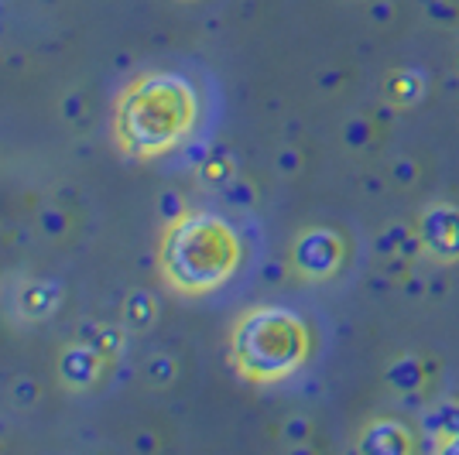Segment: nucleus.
I'll return each mask as SVG.
<instances>
[{"instance_id": "obj_1", "label": "nucleus", "mask_w": 459, "mask_h": 455, "mask_svg": "<svg viewBox=\"0 0 459 455\" xmlns=\"http://www.w3.org/2000/svg\"><path fill=\"white\" fill-rule=\"evenodd\" d=\"M195 93L182 76L148 73L134 79L117 103V137L134 158L175 148L195 124Z\"/></svg>"}, {"instance_id": "obj_2", "label": "nucleus", "mask_w": 459, "mask_h": 455, "mask_svg": "<svg viewBox=\"0 0 459 455\" xmlns=\"http://www.w3.org/2000/svg\"><path fill=\"white\" fill-rule=\"evenodd\" d=\"M240 267V236L212 212H186L161 240L165 281L186 295H206Z\"/></svg>"}, {"instance_id": "obj_3", "label": "nucleus", "mask_w": 459, "mask_h": 455, "mask_svg": "<svg viewBox=\"0 0 459 455\" xmlns=\"http://www.w3.org/2000/svg\"><path fill=\"white\" fill-rule=\"evenodd\" d=\"M308 325L278 305L247 308L230 332V360L250 383H274L291 377L308 360Z\"/></svg>"}, {"instance_id": "obj_4", "label": "nucleus", "mask_w": 459, "mask_h": 455, "mask_svg": "<svg viewBox=\"0 0 459 455\" xmlns=\"http://www.w3.org/2000/svg\"><path fill=\"white\" fill-rule=\"evenodd\" d=\"M346 261V240L336 229L325 227H306L295 233L291 247H288V267L302 278V281H325L333 278Z\"/></svg>"}, {"instance_id": "obj_5", "label": "nucleus", "mask_w": 459, "mask_h": 455, "mask_svg": "<svg viewBox=\"0 0 459 455\" xmlns=\"http://www.w3.org/2000/svg\"><path fill=\"white\" fill-rule=\"evenodd\" d=\"M421 240V253L429 264H459V206L453 202H432L419 212L415 219Z\"/></svg>"}, {"instance_id": "obj_6", "label": "nucleus", "mask_w": 459, "mask_h": 455, "mask_svg": "<svg viewBox=\"0 0 459 455\" xmlns=\"http://www.w3.org/2000/svg\"><path fill=\"white\" fill-rule=\"evenodd\" d=\"M357 452L364 455H411L415 452V438L394 417H377L367 421L357 435Z\"/></svg>"}, {"instance_id": "obj_7", "label": "nucleus", "mask_w": 459, "mask_h": 455, "mask_svg": "<svg viewBox=\"0 0 459 455\" xmlns=\"http://www.w3.org/2000/svg\"><path fill=\"white\" fill-rule=\"evenodd\" d=\"M100 370H103V356L90 342H73L58 356V373L65 380V387H73V391H86L100 377Z\"/></svg>"}, {"instance_id": "obj_8", "label": "nucleus", "mask_w": 459, "mask_h": 455, "mask_svg": "<svg viewBox=\"0 0 459 455\" xmlns=\"http://www.w3.org/2000/svg\"><path fill=\"white\" fill-rule=\"evenodd\" d=\"M436 370H439V360L436 356H415V353H402L398 360L387 363V370H384V377L391 383V391H398V394H408V391H425V383L436 377Z\"/></svg>"}, {"instance_id": "obj_9", "label": "nucleus", "mask_w": 459, "mask_h": 455, "mask_svg": "<svg viewBox=\"0 0 459 455\" xmlns=\"http://www.w3.org/2000/svg\"><path fill=\"white\" fill-rule=\"evenodd\" d=\"M381 93H384V103H391L398 110H411L429 93V79L421 76L419 69H391L384 76Z\"/></svg>"}, {"instance_id": "obj_10", "label": "nucleus", "mask_w": 459, "mask_h": 455, "mask_svg": "<svg viewBox=\"0 0 459 455\" xmlns=\"http://www.w3.org/2000/svg\"><path fill=\"white\" fill-rule=\"evenodd\" d=\"M374 250H377V257H394V253H402V257L415 261V264L425 257V253H421L419 229L408 227V223H387V227L377 233Z\"/></svg>"}, {"instance_id": "obj_11", "label": "nucleus", "mask_w": 459, "mask_h": 455, "mask_svg": "<svg viewBox=\"0 0 459 455\" xmlns=\"http://www.w3.org/2000/svg\"><path fill=\"white\" fill-rule=\"evenodd\" d=\"M419 425H421V432L432 435L439 445L449 442V438H456L459 435V400L446 398V400L429 404V408H421ZM439 445H436V449H439Z\"/></svg>"}, {"instance_id": "obj_12", "label": "nucleus", "mask_w": 459, "mask_h": 455, "mask_svg": "<svg viewBox=\"0 0 459 455\" xmlns=\"http://www.w3.org/2000/svg\"><path fill=\"white\" fill-rule=\"evenodd\" d=\"M58 305V291L52 285H28V291L21 295V312L28 319H45L52 315Z\"/></svg>"}, {"instance_id": "obj_13", "label": "nucleus", "mask_w": 459, "mask_h": 455, "mask_svg": "<svg viewBox=\"0 0 459 455\" xmlns=\"http://www.w3.org/2000/svg\"><path fill=\"white\" fill-rule=\"evenodd\" d=\"M82 342H90L107 360V356H117L124 349V332L117 325H82Z\"/></svg>"}, {"instance_id": "obj_14", "label": "nucleus", "mask_w": 459, "mask_h": 455, "mask_svg": "<svg viewBox=\"0 0 459 455\" xmlns=\"http://www.w3.org/2000/svg\"><path fill=\"white\" fill-rule=\"evenodd\" d=\"M377 131L381 127L374 124V116H353L343 124V144L350 151H367V148H374Z\"/></svg>"}, {"instance_id": "obj_15", "label": "nucleus", "mask_w": 459, "mask_h": 455, "mask_svg": "<svg viewBox=\"0 0 459 455\" xmlns=\"http://www.w3.org/2000/svg\"><path fill=\"white\" fill-rule=\"evenodd\" d=\"M154 315H158V305H154V298L148 291H131L127 295V302H124V322L131 325V329L152 325Z\"/></svg>"}, {"instance_id": "obj_16", "label": "nucleus", "mask_w": 459, "mask_h": 455, "mask_svg": "<svg viewBox=\"0 0 459 455\" xmlns=\"http://www.w3.org/2000/svg\"><path fill=\"white\" fill-rule=\"evenodd\" d=\"M421 14L432 21L436 28H459V7L453 0H419Z\"/></svg>"}, {"instance_id": "obj_17", "label": "nucleus", "mask_w": 459, "mask_h": 455, "mask_svg": "<svg viewBox=\"0 0 459 455\" xmlns=\"http://www.w3.org/2000/svg\"><path fill=\"white\" fill-rule=\"evenodd\" d=\"M199 175L212 182V185H227L230 178H233V161H230V154H210L203 165H199Z\"/></svg>"}, {"instance_id": "obj_18", "label": "nucleus", "mask_w": 459, "mask_h": 455, "mask_svg": "<svg viewBox=\"0 0 459 455\" xmlns=\"http://www.w3.org/2000/svg\"><path fill=\"white\" fill-rule=\"evenodd\" d=\"M144 373H148V380H152L154 387H169L175 380V373H178V363H175L172 356H165V353H158V356L148 360Z\"/></svg>"}, {"instance_id": "obj_19", "label": "nucleus", "mask_w": 459, "mask_h": 455, "mask_svg": "<svg viewBox=\"0 0 459 455\" xmlns=\"http://www.w3.org/2000/svg\"><path fill=\"white\" fill-rule=\"evenodd\" d=\"M419 178H421V168L415 158H408V154L394 158V165H391V182H394L398 189H411Z\"/></svg>"}, {"instance_id": "obj_20", "label": "nucleus", "mask_w": 459, "mask_h": 455, "mask_svg": "<svg viewBox=\"0 0 459 455\" xmlns=\"http://www.w3.org/2000/svg\"><path fill=\"white\" fill-rule=\"evenodd\" d=\"M158 212H161V219L172 227V223H178V219L186 216V199H182L175 189H165L161 195H158Z\"/></svg>"}, {"instance_id": "obj_21", "label": "nucleus", "mask_w": 459, "mask_h": 455, "mask_svg": "<svg viewBox=\"0 0 459 455\" xmlns=\"http://www.w3.org/2000/svg\"><path fill=\"white\" fill-rule=\"evenodd\" d=\"M281 435H285L288 445H295V449H302V442H306L308 435H312V421L302 415H295V417H288L285 421V428H281Z\"/></svg>"}, {"instance_id": "obj_22", "label": "nucleus", "mask_w": 459, "mask_h": 455, "mask_svg": "<svg viewBox=\"0 0 459 455\" xmlns=\"http://www.w3.org/2000/svg\"><path fill=\"white\" fill-rule=\"evenodd\" d=\"M223 192H227V202L237 209H250L254 206V189H250L247 182H240V178H230L227 185H223Z\"/></svg>"}, {"instance_id": "obj_23", "label": "nucleus", "mask_w": 459, "mask_h": 455, "mask_svg": "<svg viewBox=\"0 0 459 455\" xmlns=\"http://www.w3.org/2000/svg\"><path fill=\"white\" fill-rule=\"evenodd\" d=\"M11 398L18 400L21 408H28V404H35L39 400V383L31 377H18L11 383Z\"/></svg>"}, {"instance_id": "obj_24", "label": "nucleus", "mask_w": 459, "mask_h": 455, "mask_svg": "<svg viewBox=\"0 0 459 455\" xmlns=\"http://www.w3.org/2000/svg\"><path fill=\"white\" fill-rule=\"evenodd\" d=\"M411 264H415V261H408V257H402V253H394V257H384V274H387L394 285H402L404 278L411 274Z\"/></svg>"}, {"instance_id": "obj_25", "label": "nucleus", "mask_w": 459, "mask_h": 455, "mask_svg": "<svg viewBox=\"0 0 459 455\" xmlns=\"http://www.w3.org/2000/svg\"><path fill=\"white\" fill-rule=\"evenodd\" d=\"M274 168H278V175H285V178L299 175V168H302V154L295 151V148H281L278 158H274Z\"/></svg>"}, {"instance_id": "obj_26", "label": "nucleus", "mask_w": 459, "mask_h": 455, "mask_svg": "<svg viewBox=\"0 0 459 455\" xmlns=\"http://www.w3.org/2000/svg\"><path fill=\"white\" fill-rule=\"evenodd\" d=\"M39 227L45 229V236H58L65 229V212L62 209H45L39 216Z\"/></svg>"}, {"instance_id": "obj_27", "label": "nucleus", "mask_w": 459, "mask_h": 455, "mask_svg": "<svg viewBox=\"0 0 459 455\" xmlns=\"http://www.w3.org/2000/svg\"><path fill=\"white\" fill-rule=\"evenodd\" d=\"M402 291H404V298H421V295H429V278H419V274L411 270L402 281Z\"/></svg>"}, {"instance_id": "obj_28", "label": "nucleus", "mask_w": 459, "mask_h": 455, "mask_svg": "<svg viewBox=\"0 0 459 455\" xmlns=\"http://www.w3.org/2000/svg\"><path fill=\"white\" fill-rule=\"evenodd\" d=\"M370 21H377V24H387V21L394 18V4L391 0H370Z\"/></svg>"}, {"instance_id": "obj_29", "label": "nucleus", "mask_w": 459, "mask_h": 455, "mask_svg": "<svg viewBox=\"0 0 459 455\" xmlns=\"http://www.w3.org/2000/svg\"><path fill=\"white\" fill-rule=\"evenodd\" d=\"M394 114H398V107H391V103H384L381 110L374 114V124H377V127H387V124L394 120Z\"/></svg>"}, {"instance_id": "obj_30", "label": "nucleus", "mask_w": 459, "mask_h": 455, "mask_svg": "<svg viewBox=\"0 0 459 455\" xmlns=\"http://www.w3.org/2000/svg\"><path fill=\"white\" fill-rule=\"evenodd\" d=\"M381 189H384L381 178H377V175H367V178H364V192H367V195H377Z\"/></svg>"}, {"instance_id": "obj_31", "label": "nucleus", "mask_w": 459, "mask_h": 455, "mask_svg": "<svg viewBox=\"0 0 459 455\" xmlns=\"http://www.w3.org/2000/svg\"><path fill=\"white\" fill-rule=\"evenodd\" d=\"M79 107H82V99H79V96H69V99H65V107H62V114H65V116H76Z\"/></svg>"}, {"instance_id": "obj_32", "label": "nucleus", "mask_w": 459, "mask_h": 455, "mask_svg": "<svg viewBox=\"0 0 459 455\" xmlns=\"http://www.w3.org/2000/svg\"><path fill=\"white\" fill-rule=\"evenodd\" d=\"M439 452H442V455H459V435H456V438H449V442H442Z\"/></svg>"}, {"instance_id": "obj_33", "label": "nucleus", "mask_w": 459, "mask_h": 455, "mask_svg": "<svg viewBox=\"0 0 459 455\" xmlns=\"http://www.w3.org/2000/svg\"><path fill=\"white\" fill-rule=\"evenodd\" d=\"M429 291H432L436 298H442V295H446V281H439V278H429Z\"/></svg>"}, {"instance_id": "obj_34", "label": "nucleus", "mask_w": 459, "mask_h": 455, "mask_svg": "<svg viewBox=\"0 0 459 455\" xmlns=\"http://www.w3.org/2000/svg\"><path fill=\"white\" fill-rule=\"evenodd\" d=\"M456 79H459V52H456Z\"/></svg>"}]
</instances>
